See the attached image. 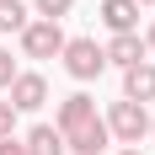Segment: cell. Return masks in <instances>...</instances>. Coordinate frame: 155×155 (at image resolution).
Instances as JSON below:
<instances>
[{
	"instance_id": "6da1fadb",
	"label": "cell",
	"mask_w": 155,
	"mask_h": 155,
	"mask_svg": "<svg viewBox=\"0 0 155 155\" xmlns=\"http://www.w3.org/2000/svg\"><path fill=\"white\" fill-rule=\"evenodd\" d=\"M16 38H21V54H27V59H59L64 43H70L59 21H43V16H32V21L16 32Z\"/></svg>"
},
{
	"instance_id": "7a4b0ae2",
	"label": "cell",
	"mask_w": 155,
	"mask_h": 155,
	"mask_svg": "<svg viewBox=\"0 0 155 155\" xmlns=\"http://www.w3.org/2000/svg\"><path fill=\"white\" fill-rule=\"evenodd\" d=\"M59 59H64V70H70V80H80V86H86V80H96L102 70H107V54H102V43H96V38H70Z\"/></svg>"
},
{
	"instance_id": "30bf717a",
	"label": "cell",
	"mask_w": 155,
	"mask_h": 155,
	"mask_svg": "<svg viewBox=\"0 0 155 155\" xmlns=\"http://www.w3.org/2000/svg\"><path fill=\"white\" fill-rule=\"evenodd\" d=\"M27 155H64V134L54 123H38V128H27Z\"/></svg>"
},
{
	"instance_id": "52a82bcc",
	"label": "cell",
	"mask_w": 155,
	"mask_h": 155,
	"mask_svg": "<svg viewBox=\"0 0 155 155\" xmlns=\"http://www.w3.org/2000/svg\"><path fill=\"white\" fill-rule=\"evenodd\" d=\"M91 118H96V102H91L86 91H70V96L59 102V118H54V128H59V134H70V128L91 123Z\"/></svg>"
},
{
	"instance_id": "5bb4252c",
	"label": "cell",
	"mask_w": 155,
	"mask_h": 155,
	"mask_svg": "<svg viewBox=\"0 0 155 155\" xmlns=\"http://www.w3.org/2000/svg\"><path fill=\"white\" fill-rule=\"evenodd\" d=\"M11 128H16V107L0 102V139H11Z\"/></svg>"
},
{
	"instance_id": "ba28073f",
	"label": "cell",
	"mask_w": 155,
	"mask_h": 155,
	"mask_svg": "<svg viewBox=\"0 0 155 155\" xmlns=\"http://www.w3.org/2000/svg\"><path fill=\"white\" fill-rule=\"evenodd\" d=\"M123 96H128V102H139V107L155 102V64H150V59H139L134 70H123Z\"/></svg>"
},
{
	"instance_id": "8fae6325",
	"label": "cell",
	"mask_w": 155,
	"mask_h": 155,
	"mask_svg": "<svg viewBox=\"0 0 155 155\" xmlns=\"http://www.w3.org/2000/svg\"><path fill=\"white\" fill-rule=\"evenodd\" d=\"M27 21H32L27 0H0V32H21Z\"/></svg>"
},
{
	"instance_id": "5b68a950",
	"label": "cell",
	"mask_w": 155,
	"mask_h": 155,
	"mask_svg": "<svg viewBox=\"0 0 155 155\" xmlns=\"http://www.w3.org/2000/svg\"><path fill=\"white\" fill-rule=\"evenodd\" d=\"M107 144H112V134H107L102 118H91V123H80V128L64 134V150H70V155H102Z\"/></svg>"
},
{
	"instance_id": "7c38bea8",
	"label": "cell",
	"mask_w": 155,
	"mask_h": 155,
	"mask_svg": "<svg viewBox=\"0 0 155 155\" xmlns=\"http://www.w3.org/2000/svg\"><path fill=\"white\" fill-rule=\"evenodd\" d=\"M32 5H38V16H43V21H59V16H70V5H75V0H32Z\"/></svg>"
},
{
	"instance_id": "ac0fdd59",
	"label": "cell",
	"mask_w": 155,
	"mask_h": 155,
	"mask_svg": "<svg viewBox=\"0 0 155 155\" xmlns=\"http://www.w3.org/2000/svg\"><path fill=\"white\" fill-rule=\"evenodd\" d=\"M139 5H155V0H139Z\"/></svg>"
},
{
	"instance_id": "e0dca14e",
	"label": "cell",
	"mask_w": 155,
	"mask_h": 155,
	"mask_svg": "<svg viewBox=\"0 0 155 155\" xmlns=\"http://www.w3.org/2000/svg\"><path fill=\"white\" fill-rule=\"evenodd\" d=\"M118 155H139V150H134V144H123V150H118Z\"/></svg>"
},
{
	"instance_id": "3957f363",
	"label": "cell",
	"mask_w": 155,
	"mask_h": 155,
	"mask_svg": "<svg viewBox=\"0 0 155 155\" xmlns=\"http://www.w3.org/2000/svg\"><path fill=\"white\" fill-rule=\"evenodd\" d=\"M102 123H107V134H112L118 144H139L144 134H150V112H144L139 102H128V96H123V102H112V107H107Z\"/></svg>"
},
{
	"instance_id": "2e32d148",
	"label": "cell",
	"mask_w": 155,
	"mask_h": 155,
	"mask_svg": "<svg viewBox=\"0 0 155 155\" xmlns=\"http://www.w3.org/2000/svg\"><path fill=\"white\" fill-rule=\"evenodd\" d=\"M144 48H150V54H155V21H150V32H144Z\"/></svg>"
},
{
	"instance_id": "9a60e30c",
	"label": "cell",
	"mask_w": 155,
	"mask_h": 155,
	"mask_svg": "<svg viewBox=\"0 0 155 155\" xmlns=\"http://www.w3.org/2000/svg\"><path fill=\"white\" fill-rule=\"evenodd\" d=\"M0 155H27V144H21V139L11 134V139H0Z\"/></svg>"
},
{
	"instance_id": "d6986e66",
	"label": "cell",
	"mask_w": 155,
	"mask_h": 155,
	"mask_svg": "<svg viewBox=\"0 0 155 155\" xmlns=\"http://www.w3.org/2000/svg\"><path fill=\"white\" fill-rule=\"evenodd\" d=\"M150 134H155V118H150Z\"/></svg>"
},
{
	"instance_id": "8992f818",
	"label": "cell",
	"mask_w": 155,
	"mask_h": 155,
	"mask_svg": "<svg viewBox=\"0 0 155 155\" xmlns=\"http://www.w3.org/2000/svg\"><path fill=\"white\" fill-rule=\"evenodd\" d=\"M102 54H107V64H118V70H134V64H139L150 48H144L139 32H112L107 43H102Z\"/></svg>"
},
{
	"instance_id": "277c9868",
	"label": "cell",
	"mask_w": 155,
	"mask_h": 155,
	"mask_svg": "<svg viewBox=\"0 0 155 155\" xmlns=\"http://www.w3.org/2000/svg\"><path fill=\"white\" fill-rule=\"evenodd\" d=\"M5 96H11L16 112H38V107L48 102V80L38 75V70H21V75L11 80V91H5Z\"/></svg>"
},
{
	"instance_id": "9c48e42d",
	"label": "cell",
	"mask_w": 155,
	"mask_h": 155,
	"mask_svg": "<svg viewBox=\"0 0 155 155\" xmlns=\"http://www.w3.org/2000/svg\"><path fill=\"white\" fill-rule=\"evenodd\" d=\"M107 32H139V0H102Z\"/></svg>"
},
{
	"instance_id": "4fadbf2b",
	"label": "cell",
	"mask_w": 155,
	"mask_h": 155,
	"mask_svg": "<svg viewBox=\"0 0 155 155\" xmlns=\"http://www.w3.org/2000/svg\"><path fill=\"white\" fill-rule=\"evenodd\" d=\"M21 75L16 70V59H11V48H0V91H11V80Z\"/></svg>"
}]
</instances>
